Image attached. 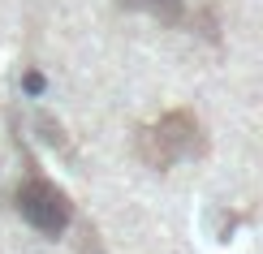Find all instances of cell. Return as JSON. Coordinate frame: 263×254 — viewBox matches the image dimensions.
Listing matches in <instances>:
<instances>
[{"instance_id": "obj_1", "label": "cell", "mask_w": 263, "mask_h": 254, "mask_svg": "<svg viewBox=\"0 0 263 254\" xmlns=\"http://www.w3.org/2000/svg\"><path fill=\"white\" fill-rule=\"evenodd\" d=\"M194 151H199V125L185 112H173V116H164L160 125H147L138 134V155L147 160L151 168H168V164L194 155Z\"/></svg>"}, {"instance_id": "obj_2", "label": "cell", "mask_w": 263, "mask_h": 254, "mask_svg": "<svg viewBox=\"0 0 263 254\" xmlns=\"http://www.w3.org/2000/svg\"><path fill=\"white\" fill-rule=\"evenodd\" d=\"M17 211L26 216L39 233H61V228L69 224V203H65V194L57 185H48V181L22 185L17 190Z\"/></svg>"}, {"instance_id": "obj_3", "label": "cell", "mask_w": 263, "mask_h": 254, "mask_svg": "<svg viewBox=\"0 0 263 254\" xmlns=\"http://www.w3.org/2000/svg\"><path fill=\"white\" fill-rule=\"evenodd\" d=\"M129 5H142V9H151V13H160V17H177L181 13V0H129Z\"/></svg>"}]
</instances>
